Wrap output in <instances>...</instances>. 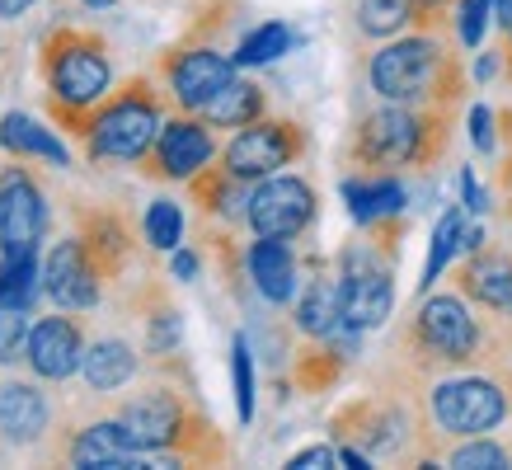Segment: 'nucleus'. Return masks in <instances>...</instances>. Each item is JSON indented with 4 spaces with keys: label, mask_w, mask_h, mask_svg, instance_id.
<instances>
[{
    "label": "nucleus",
    "mask_w": 512,
    "mask_h": 470,
    "mask_svg": "<svg viewBox=\"0 0 512 470\" xmlns=\"http://www.w3.org/2000/svg\"><path fill=\"white\" fill-rule=\"evenodd\" d=\"M456 104H386L362 113L348 137V165L362 174H433L456 137Z\"/></svg>",
    "instance_id": "1"
},
{
    "label": "nucleus",
    "mask_w": 512,
    "mask_h": 470,
    "mask_svg": "<svg viewBox=\"0 0 512 470\" xmlns=\"http://www.w3.org/2000/svg\"><path fill=\"white\" fill-rule=\"evenodd\" d=\"M503 348V325L475 311L456 287L451 292H423L414 315L400 325V362L414 376H437V372H461V367H480V362L498 358Z\"/></svg>",
    "instance_id": "2"
},
{
    "label": "nucleus",
    "mask_w": 512,
    "mask_h": 470,
    "mask_svg": "<svg viewBox=\"0 0 512 470\" xmlns=\"http://www.w3.org/2000/svg\"><path fill=\"white\" fill-rule=\"evenodd\" d=\"M367 85L386 104H456L466 109V57L442 38V29H414L381 38L367 62Z\"/></svg>",
    "instance_id": "3"
},
{
    "label": "nucleus",
    "mask_w": 512,
    "mask_h": 470,
    "mask_svg": "<svg viewBox=\"0 0 512 470\" xmlns=\"http://www.w3.org/2000/svg\"><path fill=\"white\" fill-rule=\"evenodd\" d=\"M113 419L123 428V438L146 456H170L174 466H184V461H226V442L217 438L212 419L174 381L141 386L137 395H127L118 405Z\"/></svg>",
    "instance_id": "4"
},
{
    "label": "nucleus",
    "mask_w": 512,
    "mask_h": 470,
    "mask_svg": "<svg viewBox=\"0 0 512 470\" xmlns=\"http://www.w3.org/2000/svg\"><path fill=\"white\" fill-rule=\"evenodd\" d=\"M400 235L404 221H376L348 240L334 264L339 282V320L357 334H372L395 315V268H400Z\"/></svg>",
    "instance_id": "5"
},
{
    "label": "nucleus",
    "mask_w": 512,
    "mask_h": 470,
    "mask_svg": "<svg viewBox=\"0 0 512 470\" xmlns=\"http://www.w3.org/2000/svg\"><path fill=\"white\" fill-rule=\"evenodd\" d=\"M43 80L52 118L80 137L90 109L113 90V52L104 43V33L57 24L43 43Z\"/></svg>",
    "instance_id": "6"
},
{
    "label": "nucleus",
    "mask_w": 512,
    "mask_h": 470,
    "mask_svg": "<svg viewBox=\"0 0 512 470\" xmlns=\"http://www.w3.org/2000/svg\"><path fill=\"white\" fill-rule=\"evenodd\" d=\"M334 442H353L372 466L400 461V466H428L437 461V438L423 409H414L404 395H362L334 414Z\"/></svg>",
    "instance_id": "7"
},
{
    "label": "nucleus",
    "mask_w": 512,
    "mask_h": 470,
    "mask_svg": "<svg viewBox=\"0 0 512 470\" xmlns=\"http://www.w3.org/2000/svg\"><path fill=\"white\" fill-rule=\"evenodd\" d=\"M419 409L433 438H480V433H494L512 419V381L494 372H475V367H461V372H437V376H419Z\"/></svg>",
    "instance_id": "8"
},
{
    "label": "nucleus",
    "mask_w": 512,
    "mask_h": 470,
    "mask_svg": "<svg viewBox=\"0 0 512 470\" xmlns=\"http://www.w3.org/2000/svg\"><path fill=\"white\" fill-rule=\"evenodd\" d=\"M165 123V94L151 76H132L118 90H109L85 118V156L94 165H137Z\"/></svg>",
    "instance_id": "9"
},
{
    "label": "nucleus",
    "mask_w": 512,
    "mask_h": 470,
    "mask_svg": "<svg viewBox=\"0 0 512 470\" xmlns=\"http://www.w3.org/2000/svg\"><path fill=\"white\" fill-rule=\"evenodd\" d=\"M311 151V132L296 123V118H254V123L235 127V137L221 146V170L235 174V179H245V184H254V179H264V174H278L287 170V165H296V160Z\"/></svg>",
    "instance_id": "10"
},
{
    "label": "nucleus",
    "mask_w": 512,
    "mask_h": 470,
    "mask_svg": "<svg viewBox=\"0 0 512 470\" xmlns=\"http://www.w3.org/2000/svg\"><path fill=\"white\" fill-rule=\"evenodd\" d=\"M315 217H320V193L301 174H264V179H254L245 198L249 231L268 235V240H296L311 231Z\"/></svg>",
    "instance_id": "11"
},
{
    "label": "nucleus",
    "mask_w": 512,
    "mask_h": 470,
    "mask_svg": "<svg viewBox=\"0 0 512 470\" xmlns=\"http://www.w3.org/2000/svg\"><path fill=\"white\" fill-rule=\"evenodd\" d=\"M235 71L240 66L212 38H184V43L165 47L156 62V76L165 80V99H174L179 113H198Z\"/></svg>",
    "instance_id": "12"
},
{
    "label": "nucleus",
    "mask_w": 512,
    "mask_h": 470,
    "mask_svg": "<svg viewBox=\"0 0 512 470\" xmlns=\"http://www.w3.org/2000/svg\"><path fill=\"white\" fill-rule=\"evenodd\" d=\"M217 160V127H207L198 113H174L165 118L151 141V151L137 160L141 174L165 179V184H188L202 165Z\"/></svg>",
    "instance_id": "13"
},
{
    "label": "nucleus",
    "mask_w": 512,
    "mask_h": 470,
    "mask_svg": "<svg viewBox=\"0 0 512 470\" xmlns=\"http://www.w3.org/2000/svg\"><path fill=\"white\" fill-rule=\"evenodd\" d=\"M52 226L43 184L24 165L0 170V254H38Z\"/></svg>",
    "instance_id": "14"
},
{
    "label": "nucleus",
    "mask_w": 512,
    "mask_h": 470,
    "mask_svg": "<svg viewBox=\"0 0 512 470\" xmlns=\"http://www.w3.org/2000/svg\"><path fill=\"white\" fill-rule=\"evenodd\" d=\"M38 282L57 311H94L104 301V268L80 235H62L38 264Z\"/></svg>",
    "instance_id": "15"
},
{
    "label": "nucleus",
    "mask_w": 512,
    "mask_h": 470,
    "mask_svg": "<svg viewBox=\"0 0 512 470\" xmlns=\"http://www.w3.org/2000/svg\"><path fill=\"white\" fill-rule=\"evenodd\" d=\"M456 292L484 311L489 320H498L503 329H512V250L508 245H489L466 254V264L456 268Z\"/></svg>",
    "instance_id": "16"
},
{
    "label": "nucleus",
    "mask_w": 512,
    "mask_h": 470,
    "mask_svg": "<svg viewBox=\"0 0 512 470\" xmlns=\"http://www.w3.org/2000/svg\"><path fill=\"white\" fill-rule=\"evenodd\" d=\"M62 456L80 470H156V466H174L170 456H146L123 438L118 419H94L85 428L71 433V442L62 447Z\"/></svg>",
    "instance_id": "17"
},
{
    "label": "nucleus",
    "mask_w": 512,
    "mask_h": 470,
    "mask_svg": "<svg viewBox=\"0 0 512 470\" xmlns=\"http://www.w3.org/2000/svg\"><path fill=\"white\" fill-rule=\"evenodd\" d=\"M80 353H85V329H80L76 311L43 315L38 325H29L24 362L38 381H71L80 372Z\"/></svg>",
    "instance_id": "18"
},
{
    "label": "nucleus",
    "mask_w": 512,
    "mask_h": 470,
    "mask_svg": "<svg viewBox=\"0 0 512 470\" xmlns=\"http://www.w3.org/2000/svg\"><path fill=\"white\" fill-rule=\"evenodd\" d=\"M245 273L254 282V292L268 301V306H292L296 287H301V264H296L292 254V240H268L259 235L245 254Z\"/></svg>",
    "instance_id": "19"
},
{
    "label": "nucleus",
    "mask_w": 512,
    "mask_h": 470,
    "mask_svg": "<svg viewBox=\"0 0 512 470\" xmlns=\"http://www.w3.org/2000/svg\"><path fill=\"white\" fill-rule=\"evenodd\" d=\"M52 428V400L33 381H5L0 386V438L15 447H33Z\"/></svg>",
    "instance_id": "20"
},
{
    "label": "nucleus",
    "mask_w": 512,
    "mask_h": 470,
    "mask_svg": "<svg viewBox=\"0 0 512 470\" xmlns=\"http://www.w3.org/2000/svg\"><path fill=\"white\" fill-rule=\"evenodd\" d=\"M343 203H348V217L353 226H376V221L400 217L409 207V188H404L400 174H348L343 179Z\"/></svg>",
    "instance_id": "21"
},
{
    "label": "nucleus",
    "mask_w": 512,
    "mask_h": 470,
    "mask_svg": "<svg viewBox=\"0 0 512 470\" xmlns=\"http://www.w3.org/2000/svg\"><path fill=\"white\" fill-rule=\"evenodd\" d=\"M80 376L94 395H118L137 376V348L118 339V334H104V339H85V353H80Z\"/></svg>",
    "instance_id": "22"
},
{
    "label": "nucleus",
    "mask_w": 512,
    "mask_h": 470,
    "mask_svg": "<svg viewBox=\"0 0 512 470\" xmlns=\"http://www.w3.org/2000/svg\"><path fill=\"white\" fill-rule=\"evenodd\" d=\"M80 240L90 245V254L99 259L104 278H123L127 264H132V231L118 212H104V207H85L80 212Z\"/></svg>",
    "instance_id": "23"
},
{
    "label": "nucleus",
    "mask_w": 512,
    "mask_h": 470,
    "mask_svg": "<svg viewBox=\"0 0 512 470\" xmlns=\"http://www.w3.org/2000/svg\"><path fill=\"white\" fill-rule=\"evenodd\" d=\"M264 113H268V90L259 80H245L235 71V76L198 109V118L207 127H226V132H231V127H245V123H254V118H264Z\"/></svg>",
    "instance_id": "24"
},
{
    "label": "nucleus",
    "mask_w": 512,
    "mask_h": 470,
    "mask_svg": "<svg viewBox=\"0 0 512 470\" xmlns=\"http://www.w3.org/2000/svg\"><path fill=\"white\" fill-rule=\"evenodd\" d=\"M296 306H292V325L306 334V339H329L339 320V282L329 268H320L315 278H306V287H296Z\"/></svg>",
    "instance_id": "25"
},
{
    "label": "nucleus",
    "mask_w": 512,
    "mask_h": 470,
    "mask_svg": "<svg viewBox=\"0 0 512 470\" xmlns=\"http://www.w3.org/2000/svg\"><path fill=\"white\" fill-rule=\"evenodd\" d=\"M0 146L19 160H47V165H57V170L71 165V151L52 137V127H43L38 118H29V113H5V118H0Z\"/></svg>",
    "instance_id": "26"
},
{
    "label": "nucleus",
    "mask_w": 512,
    "mask_h": 470,
    "mask_svg": "<svg viewBox=\"0 0 512 470\" xmlns=\"http://www.w3.org/2000/svg\"><path fill=\"white\" fill-rule=\"evenodd\" d=\"M357 29L367 38H395L414 29H447L442 19L419 10L414 0H357Z\"/></svg>",
    "instance_id": "27"
},
{
    "label": "nucleus",
    "mask_w": 512,
    "mask_h": 470,
    "mask_svg": "<svg viewBox=\"0 0 512 470\" xmlns=\"http://www.w3.org/2000/svg\"><path fill=\"white\" fill-rule=\"evenodd\" d=\"M188 188H193V203L207 212V217H221V221H245V179H235V174H226L221 165H202L193 179H188Z\"/></svg>",
    "instance_id": "28"
},
{
    "label": "nucleus",
    "mask_w": 512,
    "mask_h": 470,
    "mask_svg": "<svg viewBox=\"0 0 512 470\" xmlns=\"http://www.w3.org/2000/svg\"><path fill=\"white\" fill-rule=\"evenodd\" d=\"M461 231H466V212L461 207H447L442 212V221L433 226V240H428V259H423V278H419V297L433 287L442 273H447V264L461 254Z\"/></svg>",
    "instance_id": "29"
},
{
    "label": "nucleus",
    "mask_w": 512,
    "mask_h": 470,
    "mask_svg": "<svg viewBox=\"0 0 512 470\" xmlns=\"http://www.w3.org/2000/svg\"><path fill=\"white\" fill-rule=\"evenodd\" d=\"M38 292H43V282H38V254H0V306L29 311Z\"/></svg>",
    "instance_id": "30"
},
{
    "label": "nucleus",
    "mask_w": 512,
    "mask_h": 470,
    "mask_svg": "<svg viewBox=\"0 0 512 470\" xmlns=\"http://www.w3.org/2000/svg\"><path fill=\"white\" fill-rule=\"evenodd\" d=\"M287 47H292V29H287L282 19H268V24H259V29H249L245 38H240V47L231 52V62L240 66V71L268 66V62H278Z\"/></svg>",
    "instance_id": "31"
},
{
    "label": "nucleus",
    "mask_w": 512,
    "mask_h": 470,
    "mask_svg": "<svg viewBox=\"0 0 512 470\" xmlns=\"http://www.w3.org/2000/svg\"><path fill=\"white\" fill-rule=\"evenodd\" d=\"M442 461H447L451 470H508L512 466V447L508 442H498V438H489V433H480V438H456Z\"/></svg>",
    "instance_id": "32"
},
{
    "label": "nucleus",
    "mask_w": 512,
    "mask_h": 470,
    "mask_svg": "<svg viewBox=\"0 0 512 470\" xmlns=\"http://www.w3.org/2000/svg\"><path fill=\"white\" fill-rule=\"evenodd\" d=\"M184 348V315L179 306L165 297L151 301V311H146V353L151 358H174Z\"/></svg>",
    "instance_id": "33"
},
{
    "label": "nucleus",
    "mask_w": 512,
    "mask_h": 470,
    "mask_svg": "<svg viewBox=\"0 0 512 470\" xmlns=\"http://www.w3.org/2000/svg\"><path fill=\"white\" fill-rule=\"evenodd\" d=\"M141 235H146L151 250H165V254L174 245H184V207L174 198H151L146 217H141Z\"/></svg>",
    "instance_id": "34"
},
{
    "label": "nucleus",
    "mask_w": 512,
    "mask_h": 470,
    "mask_svg": "<svg viewBox=\"0 0 512 470\" xmlns=\"http://www.w3.org/2000/svg\"><path fill=\"white\" fill-rule=\"evenodd\" d=\"M231 376H235V414H240V423H249L254 419V353H249L245 334L231 339Z\"/></svg>",
    "instance_id": "35"
},
{
    "label": "nucleus",
    "mask_w": 512,
    "mask_h": 470,
    "mask_svg": "<svg viewBox=\"0 0 512 470\" xmlns=\"http://www.w3.org/2000/svg\"><path fill=\"white\" fill-rule=\"evenodd\" d=\"M489 19H494V0H456V5H451V29H456V43L480 47Z\"/></svg>",
    "instance_id": "36"
},
{
    "label": "nucleus",
    "mask_w": 512,
    "mask_h": 470,
    "mask_svg": "<svg viewBox=\"0 0 512 470\" xmlns=\"http://www.w3.org/2000/svg\"><path fill=\"white\" fill-rule=\"evenodd\" d=\"M24 344H29V311L0 306V362H5V367L19 362L24 358Z\"/></svg>",
    "instance_id": "37"
},
{
    "label": "nucleus",
    "mask_w": 512,
    "mask_h": 470,
    "mask_svg": "<svg viewBox=\"0 0 512 470\" xmlns=\"http://www.w3.org/2000/svg\"><path fill=\"white\" fill-rule=\"evenodd\" d=\"M470 146H475L480 156H494V151H498L494 109H489V104H470Z\"/></svg>",
    "instance_id": "38"
},
{
    "label": "nucleus",
    "mask_w": 512,
    "mask_h": 470,
    "mask_svg": "<svg viewBox=\"0 0 512 470\" xmlns=\"http://www.w3.org/2000/svg\"><path fill=\"white\" fill-rule=\"evenodd\" d=\"M329 466H339L334 442H315V447H306V452H296L292 461H287V470H329Z\"/></svg>",
    "instance_id": "39"
},
{
    "label": "nucleus",
    "mask_w": 512,
    "mask_h": 470,
    "mask_svg": "<svg viewBox=\"0 0 512 470\" xmlns=\"http://www.w3.org/2000/svg\"><path fill=\"white\" fill-rule=\"evenodd\" d=\"M461 212H470V217H484V212H489V198H484V188L470 165L461 170Z\"/></svg>",
    "instance_id": "40"
},
{
    "label": "nucleus",
    "mask_w": 512,
    "mask_h": 470,
    "mask_svg": "<svg viewBox=\"0 0 512 470\" xmlns=\"http://www.w3.org/2000/svg\"><path fill=\"white\" fill-rule=\"evenodd\" d=\"M498 71H503V52H498V47H489L480 62L470 66V80H475V85H489V80H494Z\"/></svg>",
    "instance_id": "41"
},
{
    "label": "nucleus",
    "mask_w": 512,
    "mask_h": 470,
    "mask_svg": "<svg viewBox=\"0 0 512 470\" xmlns=\"http://www.w3.org/2000/svg\"><path fill=\"white\" fill-rule=\"evenodd\" d=\"M174 259H170V273H174V278H179V282H193V278H198V254H193V250H184V245H174Z\"/></svg>",
    "instance_id": "42"
},
{
    "label": "nucleus",
    "mask_w": 512,
    "mask_h": 470,
    "mask_svg": "<svg viewBox=\"0 0 512 470\" xmlns=\"http://www.w3.org/2000/svg\"><path fill=\"white\" fill-rule=\"evenodd\" d=\"M414 5L428 10L433 19H442V24H451V5H456V0H414Z\"/></svg>",
    "instance_id": "43"
},
{
    "label": "nucleus",
    "mask_w": 512,
    "mask_h": 470,
    "mask_svg": "<svg viewBox=\"0 0 512 470\" xmlns=\"http://www.w3.org/2000/svg\"><path fill=\"white\" fill-rule=\"evenodd\" d=\"M24 10H33V0H0V19H19Z\"/></svg>",
    "instance_id": "44"
},
{
    "label": "nucleus",
    "mask_w": 512,
    "mask_h": 470,
    "mask_svg": "<svg viewBox=\"0 0 512 470\" xmlns=\"http://www.w3.org/2000/svg\"><path fill=\"white\" fill-rule=\"evenodd\" d=\"M494 19H498V29L503 33L512 29V0H494Z\"/></svg>",
    "instance_id": "45"
},
{
    "label": "nucleus",
    "mask_w": 512,
    "mask_h": 470,
    "mask_svg": "<svg viewBox=\"0 0 512 470\" xmlns=\"http://www.w3.org/2000/svg\"><path fill=\"white\" fill-rule=\"evenodd\" d=\"M498 52H503V76L512 80V29L503 33V43H498Z\"/></svg>",
    "instance_id": "46"
}]
</instances>
